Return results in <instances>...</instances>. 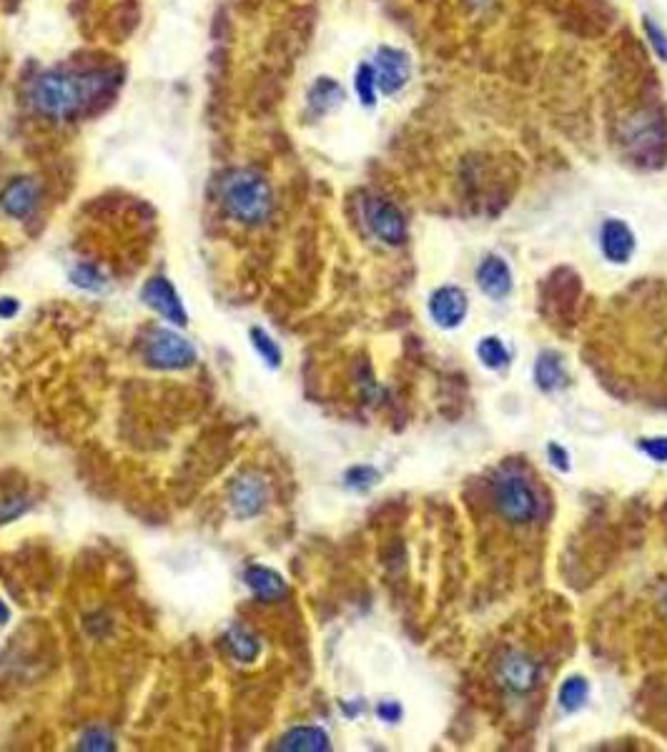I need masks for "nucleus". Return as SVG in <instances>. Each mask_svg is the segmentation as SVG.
Wrapping results in <instances>:
<instances>
[{"instance_id": "33", "label": "nucleus", "mask_w": 667, "mask_h": 752, "mask_svg": "<svg viewBox=\"0 0 667 752\" xmlns=\"http://www.w3.org/2000/svg\"><path fill=\"white\" fill-rule=\"evenodd\" d=\"M665 610H667V597H665Z\"/></svg>"}, {"instance_id": "20", "label": "nucleus", "mask_w": 667, "mask_h": 752, "mask_svg": "<svg viewBox=\"0 0 667 752\" xmlns=\"http://www.w3.org/2000/svg\"><path fill=\"white\" fill-rule=\"evenodd\" d=\"M477 356L487 369H502L510 361V351L497 336H484L477 346Z\"/></svg>"}, {"instance_id": "22", "label": "nucleus", "mask_w": 667, "mask_h": 752, "mask_svg": "<svg viewBox=\"0 0 667 752\" xmlns=\"http://www.w3.org/2000/svg\"><path fill=\"white\" fill-rule=\"evenodd\" d=\"M251 341H254V349L259 351V356L271 366V369H276V366L281 364L279 344H276L264 329H251Z\"/></svg>"}, {"instance_id": "21", "label": "nucleus", "mask_w": 667, "mask_h": 752, "mask_svg": "<svg viewBox=\"0 0 667 752\" xmlns=\"http://www.w3.org/2000/svg\"><path fill=\"white\" fill-rule=\"evenodd\" d=\"M354 88H357L359 101L367 108H372L377 103V76H374V66L362 63L357 68V76H354Z\"/></svg>"}, {"instance_id": "13", "label": "nucleus", "mask_w": 667, "mask_h": 752, "mask_svg": "<svg viewBox=\"0 0 667 752\" xmlns=\"http://www.w3.org/2000/svg\"><path fill=\"white\" fill-rule=\"evenodd\" d=\"M477 284L489 299H505L512 291V271L507 261L497 254L484 256L482 264L477 266Z\"/></svg>"}, {"instance_id": "28", "label": "nucleus", "mask_w": 667, "mask_h": 752, "mask_svg": "<svg viewBox=\"0 0 667 752\" xmlns=\"http://www.w3.org/2000/svg\"><path fill=\"white\" fill-rule=\"evenodd\" d=\"M81 747H83V750H111L113 745H111V737H108L106 732L93 730V732H88L86 737H83Z\"/></svg>"}, {"instance_id": "30", "label": "nucleus", "mask_w": 667, "mask_h": 752, "mask_svg": "<svg viewBox=\"0 0 667 752\" xmlns=\"http://www.w3.org/2000/svg\"><path fill=\"white\" fill-rule=\"evenodd\" d=\"M377 715L382 717L384 722H399L402 720V705L399 702H382L377 707Z\"/></svg>"}, {"instance_id": "3", "label": "nucleus", "mask_w": 667, "mask_h": 752, "mask_svg": "<svg viewBox=\"0 0 667 752\" xmlns=\"http://www.w3.org/2000/svg\"><path fill=\"white\" fill-rule=\"evenodd\" d=\"M494 507L510 524H530L540 514L535 489L520 474H502L494 482Z\"/></svg>"}, {"instance_id": "26", "label": "nucleus", "mask_w": 667, "mask_h": 752, "mask_svg": "<svg viewBox=\"0 0 667 752\" xmlns=\"http://www.w3.org/2000/svg\"><path fill=\"white\" fill-rule=\"evenodd\" d=\"M642 454L652 459L657 464H667V437H650V439H640L637 442Z\"/></svg>"}, {"instance_id": "8", "label": "nucleus", "mask_w": 667, "mask_h": 752, "mask_svg": "<svg viewBox=\"0 0 667 752\" xmlns=\"http://www.w3.org/2000/svg\"><path fill=\"white\" fill-rule=\"evenodd\" d=\"M38 199H41V186L36 183V178H13L0 191V209H3L6 216H11V219L23 221L36 211Z\"/></svg>"}, {"instance_id": "32", "label": "nucleus", "mask_w": 667, "mask_h": 752, "mask_svg": "<svg viewBox=\"0 0 667 752\" xmlns=\"http://www.w3.org/2000/svg\"><path fill=\"white\" fill-rule=\"evenodd\" d=\"M8 620H11V610H8L6 602L0 600V625H6Z\"/></svg>"}, {"instance_id": "15", "label": "nucleus", "mask_w": 667, "mask_h": 752, "mask_svg": "<svg viewBox=\"0 0 667 752\" xmlns=\"http://www.w3.org/2000/svg\"><path fill=\"white\" fill-rule=\"evenodd\" d=\"M535 382H537V387L547 394L560 392L562 387H567V371H565V364H562V356L557 354V351L547 349L537 356Z\"/></svg>"}, {"instance_id": "19", "label": "nucleus", "mask_w": 667, "mask_h": 752, "mask_svg": "<svg viewBox=\"0 0 667 752\" xmlns=\"http://www.w3.org/2000/svg\"><path fill=\"white\" fill-rule=\"evenodd\" d=\"M587 697H590V685H587L585 677L572 675L562 682L560 687V707L565 712H577L585 707Z\"/></svg>"}, {"instance_id": "29", "label": "nucleus", "mask_w": 667, "mask_h": 752, "mask_svg": "<svg viewBox=\"0 0 667 752\" xmlns=\"http://www.w3.org/2000/svg\"><path fill=\"white\" fill-rule=\"evenodd\" d=\"M547 454H550V462L555 464L560 472H567V469H570V454H567L560 444H550V447H547Z\"/></svg>"}, {"instance_id": "9", "label": "nucleus", "mask_w": 667, "mask_h": 752, "mask_svg": "<svg viewBox=\"0 0 667 752\" xmlns=\"http://www.w3.org/2000/svg\"><path fill=\"white\" fill-rule=\"evenodd\" d=\"M231 509L239 519H251L256 517L259 512H264L266 499H269V489H266V482L254 472L241 474L239 479L231 487Z\"/></svg>"}, {"instance_id": "11", "label": "nucleus", "mask_w": 667, "mask_h": 752, "mask_svg": "<svg viewBox=\"0 0 667 752\" xmlns=\"http://www.w3.org/2000/svg\"><path fill=\"white\" fill-rule=\"evenodd\" d=\"M467 294L459 286H442L429 299V314L439 329H457L467 316Z\"/></svg>"}, {"instance_id": "10", "label": "nucleus", "mask_w": 667, "mask_h": 752, "mask_svg": "<svg viewBox=\"0 0 667 752\" xmlns=\"http://www.w3.org/2000/svg\"><path fill=\"white\" fill-rule=\"evenodd\" d=\"M374 76H377V88L387 96L402 91L409 81V58L399 48L382 46L374 58Z\"/></svg>"}, {"instance_id": "12", "label": "nucleus", "mask_w": 667, "mask_h": 752, "mask_svg": "<svg viewBox=\"0 0 667 752\" xmlns=\"http://www.w3.org/2000/svg\"><path fill=\"white\" fill-rule=\"evenodd\" d=\"M600 246L602 254L612 264H627L635 254V234L630 226L620 219H610L602 224L600 231Z\"/></svg>"}, {"instance_id": "2", "label": "nucleus", "mask_w": 667, "mask_h": 752, "mask_svg": "<svg viewBox=\"0 0 667 752\" xmlns=\"http://www.w3.org/2000/svg\"><path fill=\"white\" fill-rule=\"evenodd\" d=\"M221 204L226 214L244 226H259L269 219L274 209V194L271 186L259 171L239 168L224 178L221 186Z\"/></svg>"}, {"instance_id": "17", "label": "nucleus", "mask_w": 667, "mask_h": 752, "mask_svg": "<svg viewBox=\"0 0 667 752\" xmlns=\"http://www.w3.org/2000/svg\"><path fill=\"white\" fill-rule=\"evenodd\" d=\"M281 750H299V752H319L329 750V735L319 727H294L286 732L279 742Z\"/></svg>"}, {"instance_id": "23", "label": "nucleus", "mask_w": 667, "mask_h": 752, "mask_svg": "<svg viewBox=\"0 0 667 752\" xmlns=\"http://www.w3.org/2000/svg\"><path fill=\"white\" fill-rule=\"evenodd\" d=\"M382 479V474L377 472L374 467H367V464H362V467H352L347 472V477H344V482H347L349 489H357V492H367V489H372L374 484Z\"/></svg>"}, {"instance_id": "24", "label": "nucleus", "mask_w": 667, "mask_h": 752, "mask_svg": "<svg viewBox=\"0 0 667 752\" xmlns=\"http://www.w3.org/2000/svg\"><path fill=\"white\" fill-rule=\"evenodd\" d=\"M71 281L76 286H81V289H88V291H98L103 286V276L101 271L96 269L93 264H76L71 269Z\"/></svg>"}, {"instance_id": "4", "label": "nucleus", "mask_w": 667, "mask_h": 752, "mask_svg": "<svg viewBox=\"0 0 667 752\" xmlns=\"http://www.w3.org/2000/svg\"><path fill=\"white\" fill-rule=\"evenodd\" d=\"M143 356H146L148 366L163 371L189 369L196 361V351L184 336L174 334V331H153L143 346Z\"/></svg>"}, {"instance_id": "7", "label": "nucleus", "mask_w": 667, "mask_h": 752, "mask_svg": "<svg viewBox=\"0 0 667 752\" xmlns=\"http://www.w3.org/2000/svg\"><path fill=\"white\" fill-rule=\"evenodd\" d=\"M141 299L146 301V306H151L153 311H158L163 319H169L171 324H189V314H186L184 304H181V296L176 294L174 284H171L169 279L153 276V279L143 286Z\"/></svg>"}, {"instance_id": "1", "label": "nucleus", "mask_w": 667, "mask_h": 752, "mask_svg": "<svg viewBox=\"0 0 667 752\" xmlns=\"http://www.w3.org/2000/svg\"><path fill=\"white\" fill-rule=\"evenodd\" d=\"M108 86L106 73L48 71L33 86V103L48 118H71Z\"/></svg>"}, {"instance_id": "25", "label": "nucleus", "mask_w": 667, "mask_h": 752, "mask_svg": "<svg viewBox=\"0 0 667 752\" xmlns=\"http://www.w3.org/2000/svg\"><path fill=\"white\" fill-rule=\"evenodd\" d=\"M31 509V502L23 494H11V497L0 499V524H8L13 519L23 517Z\"/></svg>"}, {"instance_id": "18", "label": "nucleus", "mask_w": 667, "mask_h": 752, "mask_svg": "<svg viewBox=\"0 0 667 752\" xmlns=\"http://www.w3.org/2000/svg\"><path fill=\"white\" fill-rule=\"evenodd\" d=\"M226 645H229V652L239 662H254L261 650L259 640L249 630H244V627H231L229 635H226Z\"/></svg>"}, {"instance_id": "5", "label": "nucleus", "mask_w": 667, "mask_h": 752, "mask_svg": "<svg viewBox=\"0 0 667 752\" xmlns=\"http://www.w3.org/2000/svg\"><path fill=\"white\" fill-rule=\"evenodd\" d=\"M494 677L505 690L525 695V692L535 690L540 682V662L532 660L525 652H507L505 657H499Z\"/></svg>"}, {"instance_id": "27", "label": "nucleus", "mask_w": 667, "mask_h": 752, "mask_svg": "<svg viewBox=\"0 0 667 752\" xmlns=\"http://www.w3.org/2000/svg\"><path fill=\"white\" fill-rule=\"evenodd\" d=\"M645 33H647V41H650V46L655 48L657 56H660L662 61H667V36L660 31V26H657L652 18H645Z\"/></svg>"}, {"instance_id": "16", "label": "nucleus", "mask_w": 667, "mask_h": 752, "mask_svg": "<svg viewBox=\"0 0 667 752\" xmlns=\"http://www.w3.org/2000/svg\"><path fill=\"white\" fill-rule=\"evenodd\" d=\"M309 108L314 116H324V113H331L334 108L342 106L344 101V91L334 78H316L314 86L309 88Z\"/></svg>"}, {"instance_id": "6", "label": "nucleus", "mask_w": 667, "mask_h": 752, "mask_svg": "<svg viewBox=\"0 0 667 752\" xmlns=\"http://www.w3.org/2000/svg\"><path fill=\"white\" fill-rule=\"evenodd\" d=\"M367 219L369 229H372L374 236H377L379 241H384V244L402 246L404 241H407V221H404L402 211L394 204H389V201H369Z\"/></svg>"}, {"instance_id": "14", "label": "nucleus", "mask_w": 667, "mask_h": 752, "mask_svg": "<svg viewBox=\"0 0 667 752\" xmlns=\"http://www.w3.org/2000/svg\"><path fill=\"white\" fill-rule=\"evenodd\" d=\"M244 582L261 602H276L281 600V597H286V592H289L284 577H281L279 572L269 570V567H261V564H254V567L246 570Z\"/></svg>"}, {"instance_id": "31", "label": "nucleus", "mask_w": 667, "mask_h": 752, "mask_svg": "<svg viewBox=\"0 0 667 752\" xmlns=\"http://www.w3.org/2000/svg\"><path fill=\"white\" fill-rule=\"evenodd\" d=\"M18 309H21V304L16 299H11V296L0 299V319H13L18 314Z\"/></svg>"}]
</instances>
